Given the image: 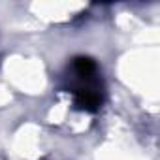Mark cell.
Segmentation results:
<instances>
[{"instance_id":"1","label":"cell","mask_w":160,"mask_h":160,"mask_svg":"<svg viewBox=\"0 0 160 160\" xmlns=\"http://www.w3.org/2000/svg\"><path fill=\"white\" fill-rule=\"evenodd\" d=\"M75 94V106L83 111H98L104 104V92L98 85V79L91 77V79H79V85L73 91Z\"/></svg>"},{"instance_id":"2","label":"cell","mask_w":160,"mask_h":160,"mask_svg":"<svg viewBox=\"0 0 160 160\" xmlns=\"http://www.w3.org/2000/svg\"><path fill=\"white\" fill-rule=\"evenodd\" d=\"M72 70H73V73L79 79H91V77H96V73H98L96 62L92 58H89V57H77V58H73Z\"/></svg>"}]
</instances>
